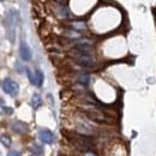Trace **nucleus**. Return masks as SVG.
Instances as JSON below:
<instances>
[{
  "label": "nucleus",
  "mask_w": 156,
  "mask_h": 156,
  "mask_svg": "<svg viewBox=\"0 0 156 156\" xmlns=\"http://www.w3.org/2000/svg\"><path fill=\"white\" fill-rule=\"evenodd\" d=\"M77 80L80 83V84L88 85V84H89V80H90V77H89L87 73H80V75H78Z\"/></svg>",
  "instance_id": "11"
},
{
  "label": "nucleus",
  "mask_w": 156,
  "mask_h": 156,
  "mask_svg": "<svg viewBox=\"0 0 156 156\" xmlns=\"http://www.w3.org/2000/svg\"><path fill=\"white\" fill-rule=\"evenodd\" d=\"M1 142H2V144H4L5 147H10V144H11V139H10V137L5 136V135L1 136Z\"/></svg>",
  "instance_id": "12"
},
{
  "label": "nucleus",
  "mask_w": 156,
  "mask_h": 156,
  "mask_svg": "<svg viewBox=\"0 0 156 156\" xmlns=\"http://www.w3.org/2000/svg\"><path fill=\"white\" fill-rule=\"evenodd\" d=\"M42 105V98L39 94H34L33 98H31V106L34 109H37L40 106Z\"/></svg>",
  "instance_id": "10"
},
{
  "label": "nucleus",
  "mask_w": 156,
  "mask_h": 156,
  "mask_svg": "<svg viewBox=\"0 0 156 156\" xmlns=\"http://www.w3.org/2000/svg\"><path fill=\"white\" fill-rule=\"evenodd\" d=\"M18 20H20V15H18V11H16L15 9L10 10L9 13H7V22L11 23L12 27H16L18 24Z\"/></svg>",
  "instance_id": "7"
},
{
  "label": "nucleus",
  "mask_w": 156,
  "mask_h": 156,
  "mask_svg": "<svg viewBox=\"0 0 156 156\" xmlns=\"http://www.w3.org/2000/svg\"><path fill=\"white\" fill-rule=\"evenodd\" d=\"M2 111H4V113L7 114V115H11V114L13 113V109H12L11 107H2Z\"/></svg>",
  "instance_id": "15"
},
{
  "label": "nucleus",
  "mask_w": 156,
  "mask_h": 156,
  "mask_svg": "<svg viewBox=\"0 0 156 156\" xmlns=\"http://www.w3.org/2000/svg\"><path fill=\"white\" fill-rule=\"evenodd\" d=\"M42 154V148L39 147V145H35L34 148H33V155L34 156H40Z\"/></svg>",
  "instance_id": "13"
},
{
  "label": "nucleus",
  "mask_w": 156,
  "mask_h": 156,
  "mask_svg": "<svg viewBox=\"0 0 156 156\" xmlns=\"http://www.w3.org/2000/svg\"><path fill=\"white\" fill-rule=\"evenodd\" d=\"M84 156H96L95 154H93V153H85V155Z\"/></svg>",
  "instance_id": "17"
},
{
  "label": "nucleus",
  "mask_w": 156,
  "mask_h": 156,
  "mask_svg": "<svg viewBox=\"0 0 156 156\" xmlns=\"http://www.w3.org/2000/svg\"><path fill=\"white\" fill-rule=\"evenodd\" d=\"M43 80H44V76H43L42 71H41V70H36V71L34 72V83H33V84L40 88V87L42 85Z\"/></svg>",
  "instance_id": "9"
},
{
  "label": "nucleus",
  "mask_w": 156,
  "mask_h": 156,
  "mask_svg": "<svg viewBox=\"0 0 156 156\" xmlns=\"http://www.w3.org/2000/svg\"><path fill=\"white\" fill-rule=\"evenodd\" d=\"M87 115L90 119H93V120H96V121H102V120L106 119L105 114L102 112H100V111H96V109H88L87 111Z\"/></svg>",
  "instance_id": "8"
},
{
  "label": "nucleus",
  "mask_w": 156,
  "mask_h": 156,
  "mask_svg": "<svg viewBox=\"0 0 156 156\" xmlns=\"http://www.w3.org/2000/svg\"><path fill=\"white\" fill-rule=\"evenodd\" d=\"M70 57L73 59L78 65H80V66H83V67H85V69H90V67L95 66L94 59L91 58L88 53H84V52L79 51L77 48L70 51Z\"/></svg>",
  "instance_id": "1"
},
{
  "label": "nucleus",
  "mask_w": 156,
  "mask_h": 156,
  "mask_svg": "<svg viewBox=\"0 0 156 156\" xmlns=\"http://www.w3.org/2000/svg\"><path fill=\"white\" fill-rule=\"evenodd\" d=\"M7 156H22V154L17 150H11V151H9Z\"/></svg>",
  "instance_id": "16"
},
{
  "label": "nucleus",
  "mask_w": 156,
  "mask_h": 156,
  "mask_svg": "<svg viewBox=\"0 0 156 156\" xmlns=\"http://www.w3.org/2000/svg\"><path fill=\"white\" fill-rule=\"evenodd\" d=\"M71 142L80 151H88L93 148V143L90 142V138H88L85 135H75Z\"/></svg>",
  "instance_id": "2"
},
{
  "label": "nucleus",
  "mask_w": 156,
  "mask_h": 156,
  "mask_svg": "<svg viewBox=\"0 0 156 156\" xmlns=\"http://www.w3.org/2000/svg\"><path fill=\"white\" fill-rule=\"evenodd\" d=\"M20 58L23 59L24 61H29L31 59V51H30L29 46L27 44V42H24V41L20 42Z\"/></svg>",
  "instance_id": "5"
},
{
  "label": "nucleus",
  "mask_w": 156,
  "mask_h": 156,
  "mask_svg": "<svg viewBox=\"0 0 156 156\" xmlns=\"http://www.w3.org/2000/svg\"><path fill=\"white\" fill-rule=\"evenodd\" d=\"M72 27L77 28V29H85V24L83 22H75V23H72Z\"/></svg>",
  "instance_id": "14"
},
{
  "label": "nucleus",
  "mask_w": 156,
  "mask_h": 156,
  "mask_svg": "<svg viewBox=\"0 0 156 156\" xmlns=\"http://www.w3.org/2000/svg\"><path fill=\"white\" fill-rule=\"evenodd\" d=\"M39 137L40 139L43 143H46V144H52L54 142V135H53V132L49 131V130H47V129L41 130L39 132Z\"/></svg>",
  "instance_id": "4"
},
{
  "label": "nucleus",
  "mask_w": 156,
  "mask_h": 156,
  "mask_svg": "<svg viewBox=\"0 0 156 156\" xmlns=\"http://www.w3.org/2000/svg\"><path fill=\"white\" fill-rule=\"evenodd\" d=\"M11 127L17 133H25L28 131V125L24 124L23 121H18V120L17 121H13L12 125H11Z\"/></svg>",
  "instance_id": "6"
},
{
  "label": "nucleus",
  "mask_w": 156,
  "mask_h": 156,
  "mask_svg": "<svg viewBox=\"0 0 156 156\" xmlns=\"http://www.w3.org/2000/svg\"><path fill=\"white\" fill-rule=\"evenodd\" d=\"M57 1H62V0H57Z\"/></svg>",
  "instance_id": "18"
},
{
  "label": "nucleus",
  "mask_w": 156,
  "mask_h": 156,
  "mask_svg": "<svg viewBox=\"0 0 156 156\" xmlns=\"http://www.w3.org/2000/svg\"><path fill=\"white\" fill-rule=\"evenodd\" d=\"M1 88L4 90V93H6L7 95L15 98L20 93V85L18 83H16L15 80H12L11 78H5L1 83Z\"/></svg>",
  "instance_id": "3"
}]
</instances>
